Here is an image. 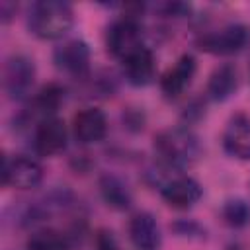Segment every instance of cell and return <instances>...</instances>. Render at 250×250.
<instances>
[{"label":"cell","mask_w":250,"mask_h":250,"mask_svg":"<svg viewBox=\"0 0 250 250\" xmlns=\"http://www.w3.org/2000/svg\"><path fill=\"white\" fill-rule=\"evenodd\" d=\"M62 98H64V90L57 84H49V86L41 88V92L33 98V111L37 115H41V119L55 117L53 113L61 105Z\"/></svg>","instance_id":"obj_17"},{"label":"cell","mask_w":250,"mask_h":250,"mask_svg":"<svg viewBox=\"0 0 250 250\" xmlns=\"http://www.w3.org/2000/svg\"><path fill=\"white\" fill-rule=\"evenodd\" d=\"M55 62L72 76H84L90 70V47L82 39H72L55 49Z\"/></svg>","instance_id":"obj_9"},{"label":"cell","mask_w":250,"mask_h":250,"mask_svg":"<svg viewBox=\"0 0 250 250\" xmlns=\"http://www.w3.org/2000/svg\"><path fill=\"white\" fill-rule=\"evenodd\" d=\"M105 45H107V51L119 61H125L127 57H131L135 51L145 47L143 45V29H141L139 21L133 16H123L121 20L113 21L107 27Z\"/></svg>","instance_id":"obj_4"},{"label":"cell","mask_w":250,"mask_h":250,"mask_svg":"<svg viewBox=\"0 0 250 250\" xmlns=\"http://www.w3.org/2000/svg\"><path fill=\"white\" fill-rule=\"evenodd\" d=\"M223 219L232 229H242L250 225V203L244 199H229L223 205Z\"/></svg>","instance_id":"obj_18"},{"label":"cell","mask_w":250,"mask_h":250,"mask_svg":"<svg viewBox=\"0 0 250 250\" xmlns=\"http://www.w3.org/2000/svg\"><path fill=\"white\" fill-rule=\"evenodd\" d=\"M160 193H162V199L170 207H174V209H188V207L195 205L201 199L203 189H201V186L193 178L178 176V178L166 182L160 188Z\"/></svg>","instance_id":"obj_12"},{"label":"cell","mask_w":250,"mask_h":250,"mask_svg":"<svg viewBox=\"0 0 250 250\" xmlns=\"http://www.w3.org/2000/svg\"><path fill=\"white\" fill-rule=\"evenodd\" d=\"M154 148L168 166L186 168L191 166L199 156V141L197 137L182 127L164 129L154 137Z\"/></svg>","instance_id":"obj_2"},{"label":"cell","mask_w":250,"mask_h":250,"mask_svg":"<svg viewBox=\"0 0 250 250\" xmlns=\"http://www.w3.org/2000/svg\"><path fill=\"white\" fill-rule=\"evenodd\" d=\"M123 70H125V78L129 84L133 86L150 84L156 74V62H154L152 51L148 47H141L139 51H135L131 57L123 61Z\"/></svg>","instance_id":"obj_14"},{"label":"cell","mask_w":250,"mask_h":250,"mask_svg":"<svg viewBox=\"0 0 250 250\" xmlns=\"http://www.w3.org/2000/svg\"><path fill=\"white\" fill-rule=\"evenodd\" d=\"M223 148L238 160H250V115L236 113L229 119L223 133Z\"/></svg>","instance_id":"obj_8"},{"label":"cell","mask_w":250,"mask_h":250,"mask_svg":"<svg viewBox=\"0 0 250 250\" xmlns=\"http://www.w3.org/2000/svg\"><path fill=\"white\" fill-rule=\"evenodd\" d=\"M72 129L76 141L82 145H94L104 141L107 135V119L102 109L98 107H84L72 119Z\"/></svg>","instance_id":"obj_11"},{"label":"cell","mask_w":250,"mask_h":250,"mask_svg":"<svg viewBox=\"0 0 250 250\" xmlns=\"http://www.w3.org/2000/svg\"><path fill=\"white\" fill-rule=\"evenodd\" d=\"M96 250H121V248H119V244H117L113 232L102 229V230H98V234H96Z\"/></svg>","instance_id":"obj_20"},{"label":"cell","mask_w":250,"mask_h":250,"mask_svg":"<svg viewBox=\"0 0 250 250\" xmlns=\"http://www.w3.org/2000/svg\"><path fill=\"white\" fill-rule=\"evenodd\" d=\"M74 23L70 4L62 0H41L35 2L27 16L29 31L39 39H61Z\"/></svg>","instance_id":"obj_1"},{"label":"cell","mask_w":250,"mask_h":250,"mask_svg":"<svg viewBox=\"0 0 250 250\" xmlns=\"http://www.w3.org/2000/svg\"><path fill=\"white\" fill-rule=\"evenodd\" d=\"M100 193H102L104 201L117 211H125L133 203V195H131L129 188L125 186L123 180H119L113 174H105L100 178Z\"/></svg>","instance_id":"obj_16"},{"label":"cell","mask_w":250,"mask_h":250,"mask_svg":"<svg viewBox=\"0 0 250 250\" xmlns=\"http://www.w3.org/2000/svg\"><path fill=\"white\" fill-rule=\"evenodd\" d=\"M195 70H197V62H195V57L193 55H182L176 62H174V66H170L164 74H162V78H160V90L168 96V98H178V96H182L188 88H189V84H191V80H193V76H195Z\"/></svg>","instance_id":"obj_10"},{"label":"cell","mask_w":250,"mask_h":250,"mask_svg":"<svg viewBox=\"0 0 250 250\" xmlns=\"http://www.w3.org/2000/svg\"><path fill=\"white\" fill-rule=\"evenodd\" d=\"M25 250H68V242L55 230H37L29 236Z\"/></svg>","instance_id":"obj_19"},{"label":"cell","mask_w":250,"mask_h":250,"mask_svg":"<svg viewBox=\"0 0 250 250\" xmlns=\"http://www.w3.org/2000/svg\"><path fill=\"white\" fill-rule=\"evenodd\" d=\"M35 84V64L25 55H12L4 64V90L10 100H25Z\"/></svg>","instance_id":"obj_5"},{"label":"cell","mask_w":250,"mask_h":250,"mask_svg":"<svg viewBox=\"0 0 250 250\" xmlns=\"http://www.w3.org/2000/svg\"><path fill=\"white\" fill-rule=\"evenodd\" d=\"M236 88H238V70L230 62L217 66L207 80V96L213 102L229 100L236 92Z\"/></svg>","instance_id":"obj_15"},{"label":"cell","mask_w":250,"mask_h":250,"mask_svg":"<svg viewBox=\"0 0 250 250\" xmlns=\"http://www.w3.org/2000/svg\"><path fill=\"white\" fill-rule=\"evenodd\" d=\"M129 238L137 250H158L162 244V232L156 219L145 211L129 221Z\"/></svg>","instance_id":"obj_13"},{"label":"cell","mask_w":250,"mask_h":250,"mask_svg":"<svg viewBox=\"0 0 250 250\" xmlns=\"http://www.w3.org/2000/svg\"><path fill=\"white\" fill-rule=\"evenodd\" d=\"M43 180V168L37 160L27 156H14L6 158L2 164V184L12 186L18 189H31L37 188Z\"/></svg>","instance_id":"obj_6"},{"label":"cell","mask_w":250,"mask_h":250,"mask_svg":"<svg viewBox=\"0 0 250 250\" xmlns=\"http://www.w3.org/2000/svg\"><path fill=\"white\" fill-rule=\"evenodd\" d=\"M250 41V29L242 23H227L219 29L201 33L197 37V47L211 55H232L242 51Z\"/></svg>","instance_id":"obj_3"},{"label":"cell","mask_w":250,"mask_h":250,"mask_svg":"<svg viewBox=\"0 0 250 250\" xmlns=\"http://www.w3.org/2000/svg\"><path fill=\"white\" fill-rule=\"evenodd\" d=\"M66 127L59 117H47L37 123L33 135V148L41 156H55L66 148Z\"/></svg>","instance_id":"obj_7"}]
</instances>
